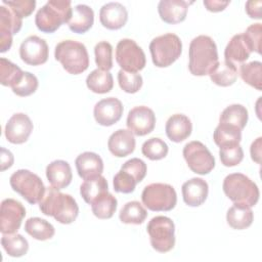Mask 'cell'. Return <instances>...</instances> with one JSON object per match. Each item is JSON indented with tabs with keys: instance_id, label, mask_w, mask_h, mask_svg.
<instances>
[{
	"instance_id": "1",
	"label": "cell",
	"mask_w": 262,
	"mask_h": 262,
	"mask_svg": "<svg viewBox=\"0 0 262 262\" xmlns=\"http://www.w3.org/2000/svg\"><path fill=\"white\" fill-rule=\"evenodd\" d=\"M39 209L44 215L53 217L61 224L73 223L79 215L76 200L71 194L63 193L51 185L46 188L39 202Z\"/></svg>"
},
{
	"instance_id": "2",
	"label": "cell",
	"mask_w": 262,
	"mask_h": 262,
	"mask_svg": "<svg viewBox=\"0 0 262 262\" xmlns=\"http://www.w3.org/2000/svg\"><path fill=\"white\" fill-rule=\"evenodd\" d=\"M188 70L193 76L209 75L218 64V51L215 41L206 35L193 38L188 50Z\"/></svg>"
},
{
	"instance_id": "3",
	"label": "cell",
	"mask_w": 262,
	"mask_h": 262,
	"mask_svg": "<svg viewBox=\"0 0 262 262\" xmlns=\"http://www.w3.org/2000/svg\"><path fill=\"white\" fill-rule=\"evenodd\" d=\"M73 8L70 0H49L36 13L35 24L43 33H53L72 17Z\"/></svg>"
},
{
	"instance_id": "4",
	"label": "cell",
	"mask_w": 262,
	"mask_h": 262,
	"mask_svg": "<svg viewBox=\"0 0 262 262\" xmlns=\"http://www.w3.org/2000/svg\"><path fill=\"white\" fill-rule=\"evenodd\" d=\"M54 57L62 68L72 75L84 73L89 67V55L83 43L74 40H63L55 46Z\"/></svg>"
},
{
	"instance_id": "5",
	"label": "cell",
	"mask_w": 262,
	"mask_h": 262,
	"mask_svg": "<svg viewBox=\"0 0 262 262\" xmlns=\"http://www.w3.org/2000/svg\"><path fill=\"white\" fill-rule=\"evenodd\" d=\"M225 195L233 203L245 204L249 207L255 206L260 196L257 184L242 173L227 175L222 185Z\"/></svg>"
},
{
	"instance_id": "6",
	"label": "cell",
	"mask_w": 262,
	"mask_h": 262,
	"mask_svg": "<svg viewBox=\"0 0 262 262\" xmlns=\"http://www.w3.org/2000/svg\"><path fill=\"white\" fill-rule=\"evenodd\" d=\"M152 63L158 68H167L175 62L181 55L182 42L173 33L158 36L149 43Z\"/></svg>"
},
{
	"instance_id": "7",
	"label": "cell",
	"mask_w": 262,
	"mask_h": 262,
	"mask_svg": "<svg viewBox=\"0 0 262 262\" xmlns=\"http://www.w3.org/2000/svg\"><path fill=\"white\" fill-rule=\"evenodd\" d=\"M11 188L19 193L29 204L39 203L46 190L42 179L27 169H19L9 178Z\"/></svg>"
},
{
	"instance_id": "8",
	"label": "cell",
	"mask_w": 262,
	"mask_h": 262,
	"mask_svg": "<svg viewBox=\"0 0 262 262\" xmlns=\"http://www.w3.org/2000/svg\"><path fill=\"white\" fill-rule=\"evenodd\" d=\"M150 245L159 253H167L175 246V224L169 217L156 216L147 223Z\"/></svg>"
},
{
	"instance_id": "9",
	"label": "cell",
	"mask_w": 262,
	"mask_h": 262,
	"mask_svg": "<svg viewBox=\"0 0 262 262\" xmlns=\"http://www.w3.org/2000/svg\"><path fill=\"white\" fill-rule=\"evenodd\" d=\"M141 201L150 211H171L176 206L177 194L170 184L150 183L143 188Z\"/></svg>"
},
{
	"instance_id": "10",
	"label": "cell",
	"mask_w": 262,
	"mask_h": 262,
	"mask_svg": "<svg viewBox=\"0 0 262 262\" xmlns=\"http://www.w3.org/2000/svg\"><path fill=\"white\" fill-rule=\"evenodd\" d=\"M116 60L121 70L132 73L141 71L146 63L142 48L134 40L129 38L122 39L117 44Z\"/></svg>"
},
{
	"instance_id": "11",
	"label": "cell",
	"mask_w": 262,
	"mask_h": 262,
	"mask_svg": "<svg viewBox=\"0 0 262 262\" xmlns=\"http://www.w3.org/2000/svg\"><path fill=\"white\" fill-rule=\"evenodd\" d=\"M183 158L188 168L196 174H209L215 167V159L208 147L201 141H190L183 147Z\"/></svg>"
},
{
	"instance_id": "12",
	"label": "cell",
	"mask_w": 262,
	"mask_h": 262,
	"mask_svg": "<svg viewBox=\"0 0 262 262\" xmlns=\"http://www.w3.org/2000/svg\"><path fill=\"white\" fill-rule=\"evenodd\" d=\"M26 209L23 204L14 199H5L0 207V231L2 234L15 233L19 229Z\"/></svg>"
},
{
	"instance_id": "13",
	"label": "cell",
	"mask_w": 262,
	"mask_h": 262,
	"mask_svg": "<svg viewBox=\"0 0 262 262\" xmlns=\"http://www.w3.org/2000/svg\"><path fill=\"white\" fill-rule=\"evenodd\" d=\"M49 48L46 41L36 35L26 38L19 46L20 59L30 66H40L47 61Z\"/></svg>"
},
{
	"instance_id": "14",
	"label": "cell",
	"mask_w": 262,
	"mask_h": 262,
	"mask_svg": "<svg viewBox=\"0 0 262 262\" xmlns=\"http://www.w3.org/2000/svg\"><path fill=\"white\" fill-rule=\"evenodd\" d=\"M23 18L16 15L9 7L0 6V52L4 53L12 45V36L17 34L23 25Z\"/></svg>"
},
{
	"instance_id": "15",
	"label": "cell",
	"mask_w": 262,
	"mask_h": 262,
	"mask_svg": "<svg viewBox=\"0 0 262 262\" xmlns=\"http://www.w3.org/2000/svg\"><path fill=\"white\" fill-rule=\"evenodd\" d=\"M127 127L134 135L144 136L149 134L156 125L154 111L145 105L135 106L128 113Z\"/></svg>"
},
{
	"instance_id": "16",
	"label": "cell",
	"mask_w": 262,
	"mask_h": 262,
	"mask_svg": "<svg viewBox=\"0 0 262 262\" xmlns=\"http://www.w3.org/2000/svg\"><path fill=\"white\" fill-rule=\"evenodd\" d=\"M33 128V123L28 115L16 113L10 117L5 125V137L10 143L21 144L29 139Z\"/></svg>"
},
{
	"instance_id": "17",
	"label": "cell",
	"mask_w": 262,
	"mask_h": 262,
	"mask_svg": "<svg viewBox=\"0 0 262 262\" xmlns=\"http://www.w3.org/2000/svg\"><path fill=\"white\" fill-rule=\"evenodd\" d=\"M123 104L116 97H107L99 100L93 110L95 121L101 126H112L120 121L123 115Z\"/></svg>"
},
{
	"instance_id": "18",
	"label": "cell",
	"mask_w": 262,
	"mask_h": 262,
	"mask_svg": "<svg viewBox=\"0 0 262 262\" xmlns=\"http://www.w3.org/2000/svg\"><path fill=\"white\" fill-rule=\"evenodd\" d=\"M100 24L108 30H119L123 28L128 20V11L126 7L119 2H110L99 10Z\"/></svg>"
},
{
	"instance_id": "19",
	"label": "cell",
	"mask_w": 262,
	"mask_h": 262,
	"mask_svg": "<svg viewBox=\"0 0 262 262\" xmlns=\"http://www.w3.org/2000/svg\"><path fill=\"white\" fill-rule=\"evenodd\" d=\"M193 1L162 0L158 4V12L161 19L167 24H179L186 17L188 6Z\"/></svg>"
},
{
	"instance_id": "20",
	"label": "cell",
	"mask_w": 262,
	"mask_h": 262,
	"mask_svg": "<svg viewBox=\"0 0 262 262\" xmlns=\"http://www.w3.org/2000/svg\"><path fill=\"white\" fill-rule=\"evenodd\" d=\"M184 203L190 207H199L205 203L209 192L208 183L202 178H191L181 187Z\"/></svg>"
},
{
	"instance_id": "21",
	"label": "cell",
	"mask_w": 262,
	"mask_h": 262,
	"mask_svg": "<svg viewBox=\"0 0 262 262\" xmlns=\"http://www.w3.org/2000/svg\"><path fill=\"white\" fill-rule=\"evenodd\" d=\"M135 137L130 130L119 129L108 138L107 147L112 155L117 158H124L135 149Z\"/></svg>"
},
{
	"instance_id": "22",
	"label": "cell",
	"mask_w": 262,
	"mask_h": 262,
	"mask_svg": "<svg viewBox=\"0 0 262 262\" xmlns=\"http://www.w3.org/2000/svg\"><path fill=\"white\" fill-rule=\"evenodd\" d=\"M79 176L83 179H89L103 172V161L99 155L92 151H85L79 155L75 161Z\"/></svg>"
},
{
	"instance_id": "23",
	"label": "cell",
	"mask_w": 262,
	"mask_h": 262,
	"mask_svg": "<svg viewBox=\"0 0 262 262\" xmlns=\"http://www.w3.org/2000/svg\"><path fill=\"white\" fill-rule=\"evenodd\" d=\"M165 131L167 137L173 142H181L188 138L192 131L189 118L183 114H174L166 122Z\"/></svg>"
},
{
	"instance_id": "24",
	"label": "cell",
	"mask_w": 262,
	"mask_h": 262,
	"mask_svg": "<svg viewBox=\"0 0 262 262\" xmlns=\"http://www.w3.org/2000/svg\"><path fill=\"white\" fill-rule=\"evenodd\" d=\"M46 177L51 186L63 189L70 185L73 179L71 166L63 160H55L46 167Z\"/></svg>"
},
{
	"instance_id": "25",
	"label": "cell",
	"mask_w": 262,
	"mask_h": 262,
	"mask_svg": "<svg viewBox=\"0 0 262 262\" xmlns=\"http://www.w3.org/2000/svg\"><path fill=\"white\" fill-rule=\"evenodd\" d=\"M94 23L93 9L86 4H78L73 8V14L68 23L69 29L76 34H84Z\"/></svg>"
},
{
	"instance_id": "26",
	"label": "cell",
	"mask_w": 262,
	"mask_h": 262,
	"mask_svg": "<svg viewBox=\"0 0 262 262\" xmlns=\"http://www.w3.org/2000/svg\"><path fill=\"white\" fill-rule=\"evenodd\" d=\"M252 53L248 43L246 42V39L242 34L234 35L228 44L225 47L224 50V57L225 60L228 62H231L233 64L235 63H244Z\"/></svg>"
},
{
	"instance_id": "27",
	"label": "cell",
	"mask_w": 262,
	"mask_h": 262,
	"mask_svg": "<svg viewBox=\"0 0 262 262\" xmlns=\"http://www.w3.org/2000/svg\"><path fill=\"white\" fill-rule=\"evenodd\" d=\"M254 213L248 205L234 203L226 213L227 224L237 230L246 229L253 223Z\"/></svg>"
},
{
	"instance_id": "28",
	"label": "cell",
	"mask_w": 262,
	"mask_h": 262,
	"mask_svg": "<svg viewBox=\"0 0 262 262\" xmlns=\"http://www.w3.org/2000/svg\"><path fill=\"white\" fill-rule=\"evenodd\" d=\"M106 191H108V184L102 175L86 179L80 186V193L89 205Z\"/></svg>"
},
{
	"instance_id": "29",
	"label": "cell",
	"mask_w": 262,
	"mask_h": 262,
	"mask_svg": "<svg viewBox=\"0 0 262 262\" xmlns=\"http://www.w3.org/2000/svg\"><path fill=\"white\" fill-rule=\"evenodd\" d=\"M211 81L221 87H228L237 79V68L226 60L219 61L216 68L209 74Z\"/></svg>"
},
{
	"instance_id": "30",
	"label": "cell",
	"mask_w": 262,
	"mask_h": 262,
	"mask_svg": "<svg viewBox=\"0 0 262 262\" xmlns=\"http://www.w3.org/2000/svg\"><path fill=\"white\" fill-rule=\"evenodd\" d=\"M86 85L88 89L97 94H104L110 92L114 87L113 76L110 72L99 69L93 70L86 78Z\"/></svg>"
},
{
	"instance_id": "31",
	"label": "cell",
	"mask_w": 262,
	"mask_h": 262,
	"mask_svg": "<svg viewBox=\"0 0 262 262\" xmlns=\"http://www.w3.org/2000/svg\"><path fill=\"white\" fill-rule=\"evenodd\" d=\"M248 119L249 115L247 108L242 104L235 103L228 105L222 111L219 117V123L231 125L243 130L248 123Z\"/></svg>"
},
{
	"instance_id": "32",
	"label": "cell",
	"mask_w": 262,
	"mask_h": 262,
	"mask_svg": "<svg viewBox=\"0 0 262 262\" xmlns=\"http://www.w3.org/2000/svg\"><path fill=\"white\" fill-rule=\"evenodd\" d=\"M25 230L37 241L50 239L55 233L53 225L40 217L29 218L25 223Z\"/></svg>"
},
{
	"instance_id": "33",
	"label": "cell",
	"mask_w": 262,
	"mask_h": 262,
	"mask_svg": "<svg viewBox=\"0 0 262 262\" xmlns=\"http://www.w3.org/2000/svg\"><path fill=\"white\" fill-rule=\"evenodd\" d=\"M118 201L108 191L104 192L91 204V210L95 217L98 219H110L113 217L117 210Z\"/></svg>"
},
{
	"instance_id": "34",
	"label": "cell",
	"mask_w": 262,
	"mask_h": 262,
	"mask_svg": "<svg viewBox=\"0 0 262 262\" xmlns=\"http://www.w3.org/2000/svg\"><path fill=\"white\" fill-rule=\"evenodd\" d=\"M147 217V212L145 208L137 201H131L126 203L119 213V218L121 222L125 224H135L139 225Z\"/></svg>"
},
{
	"instance_id": "35",
	"label": "cell",
	"mask_w": 262,
	"mask_h": 262,
	"mask_svg": "<svg viewBox=\"0 0 262 262\" xmlns=\"http://www.w3.org/2000/svg\"><path fill=\"white\" fill-rule=\"evenodd\" d=\"M1 245L4 251L14 258L21 257L27 254L29 250L28 241L19 233L3 234L1 237Z\"/></svg>"
},
{
	"instance_id": "36",
	"label": "cell",
	"mask_w": 262,
	"mask_h": 262,
	"mask_svg": "<svg viewBox=\"0 0 262 262\" xmlns=\"http://www.w3.org/2000/svg\"><path fill=\"white\" fill-rule=\"evenodd\" d=\"M213 139L219 147L229 144H239L242 140V130L231 125L219 123L215 128Z\"/></svg>"
},
{
	"instance_id": "37",
	"label": "cell",
	"mask_w": 262,
	"mask_h": 262,
	"mask_svg": "<svg viewBox=\"0 0 262 262\" xmlns=\"http://www.w3.org/2000/svg\"><path fill=\"white\" fill-rule=\"evenodd\" d=\"M24 71L10 60L0 58V82L3 86L14 87L23 78Z\"/></svg>"
},
{
	"instance_id": "38",
	"label": "cell",
	"mask_w": 262,
	"mask_h": 262,
	"mask_svg": "<svg viewBox=\"0 0 262 262\" xmlns=\"http://www.w3.org/2000/svg\"><path fill=\"white\" fill-rule=\"evenodd\" d=\"M239 75L245 83L257 90L262 89V63L254 60L248 63H242Z\"/></svg>"
},
{
	"instance_id": "39",
	"label": "cell",
	"mask_w": 262,
	"mask_h": 262,
	"mask_svg": "<svg viewBox=\"0 0 262 262\" xmlns=\"http://www.w3.org/2000/svg\"><path fill=\"white\" fill-rule=\"evenodd\" d=\"M141 151L144 157L151 161H159L164 159L169 151L167 143L158 137H151L144 141L141 146Z\"/></svg>"
},
{
	"instance_id": "40",
	"label": "cell",
	"mask_w": 262,
	"mask_h": 262,
	"mask_svg": "<svg viewBox=\"0 0 262 262\" xmlns=\"http://www.w3.org/2000/svg\"><path fill=\"white\" fill-rule=\"evenodd\" d=\"M95 63L99 70L108 72L113 68V46L106 41L98 42L94 47Z\"/></svg>"
},
{
	"instance_id": "41",
	"label": "cell",
	"mask_w": 262,
	"mask_h": 262,
	"mask_svg": "<svg viewBox=\"0 0 262 262\" xmlns=\"http://www.w3.org/2000/svg\"><path fill=\"white\" fill-rule=\"evenodd\" d=\"M118 83L120 88L126 93H136L140 90L143 84V80L140 74L126 72L120 70L118 72Z\"/></svg>"
},
{
	"instance_id": "42",
	"label": "cell",
	"mask_w": 262,
	"mask_h": 262,
	"mask_svg": "<svg viewBox=\"0 0 262 262\" xmlns=\"http://www.w3.org/2000/svg\"><path fill=\"white\" fill-rule=\"evenodd\" d=\"M219 157L225 167L238 165L244 159V150L239 144H229L220 146Z\"/></svg>"
},
{
	"instance_id": "43",
	"label": "cell",
	"mask_w": 262,
	"mask_h": 262,
	"mask_svg": "<svg viewBox=\"0 0 262 262\" xmlns=\"http://www.w3.org/2000/svg\"><path fill=\"white\" fill-rule=\"evenodd\" d=\"M38 85H39V82L37 77L31 74L30 72H25L21 80L11 89H12V92L17 96L26 97L35 93L38 88Z\"/></svg>"
},
{
	"instance_id": "44",
	"label": "cell",
	"mask_w": 262,
	"mask_h": 262,
	"mask_svg": "<svg viewBox=\"0 0 262 262\" xmlns=\"http://www.w3.org/2000/svg\"><path fill=\"white\" fill-rule=\"evenodd\" d=\"M114 190L122 193H131L134 191L137 184L136 179L129 172L120 170L113 179Z\"/></svg>"
},
{
	"instance_id": "45",
	"label": "cell",
	"mask_w": 262,
	"mask_h": 262,
	"mask_svg": "<svg viewBox=\"0 0 262 262\" xmlns=\"http://www.w3.org/2000/svg\"><path fill=\"white\" fill-rule=\"evenodd\" d=\"M246 42L248 43L252 52L258 54L261 53V35H262V25L260 23L253 24L249 26L245 33H243Z\"/></svg>"
},
{
	"instance_id": "46",
	"label": "cell",
	"mask_w": 262,
	"mask_h": 262,
	"mask_svg": "<svg viewBox=\"0 0 262 262\" xmlns=\"http://www.w3.org/2000/svg\"><path fill=\"white\" fill-rule=\"evenodd\" d=\"M2 4L9 7L20 18L28 17L29 15H31L36 7L35 0H14V1L3 0Z\"/></svg>"
},
{
	"instance_id": "47",
	"label": "cell",
	"mask_w": 262,
	"mask_h": 262,
	"mask_svg": "<svg viewBox=\"0 0 262 262\" xmlns=\"http://www.w3.org/2000/svg\"><path fill=\"white\" fill-rule=\"evenodd\" d=\"M121 170L129 172L132 176H134V178L136 179L137 183H139L145 177L146 171H147V167H146V164L141 159L132 158V159L126 161L122 165Z\"/></svg>"
},
{
	"instance_id": "48",
	"label": "cell",
	"mask_w": 262,
	"mask_h": 262,
	"mask_svg": "<svg viewBox=\"0 0 262 262\" xmlns=\"http://www.w3.org/2000/svg\"><path fill=\"white\" fill-rule=\"evenodd\" d=\"M261 1H248L246 3V12L251 18L261 19Z\"/></svg>"
},
{
	"instance_id": "49",
	"label": "cell",
	"mask_w": 262,
	"mask_h": 262,
	"mask_svg": "<svg viewBox=\"0 0 262 262\" xmlns=\"http://www.w3.org/2000/svg\"><path fill=\"white\" fill-rule=\"evenodd\" d=\"M229 3L230 1H220V0H205L203 2L206 9L211 12L222 11L229 5Z\"/></svg>"
},
{
	"instance_id": "50",
	"label": "cell",
	"mask_w": 262,
	"mask_h": 262,
	"mask_svg": "<svg viewBox=\"0 0 262 262\" xmlns=\"http://www.w3.org/2000/svg\"><path fill=\"white\" fill-rule=\"evenodd\" d=\"M261 149H262V137H258L255 141L252 142L250 147L251 158L257 164H261Z\"/></svg>"
},
{
	"instance_id": "51",
	"label": "cell",
	"mask_w": 262,
	"mask_h": 262,
	"mask_svg": "<svg viewBox=\"0 0 262 262\" xmlns=\"http://www.w3.org/2000/svg\"><path fill=\"white\" fill-rule=\"evenodd\" d=\"M13 155L8 149L1 147V171L10 168L13 164Z\"/></svg>"
}]
</instances>
